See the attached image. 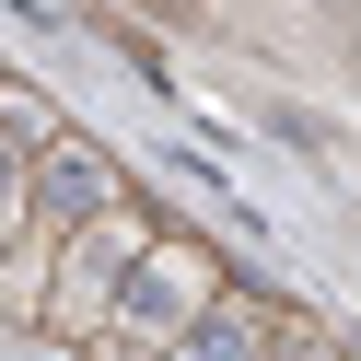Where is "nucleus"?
I'll return each instance as SVG.
<instances>
[{
    "instance_id": "obj_4",
    "label": "nucleus",
    "mask_w": 361,
    "mask_h": 361,
    "mask_svg": "<svg viewBox=\"0 0 361 361\" xmlns=\"http://www.w3.org/2000/svg\"><path fill=\"white\" fill-rule=\"evenodd\" d=\"M280 314H291V303H268V291L221 280V291H210V314H198V326L175 338L164 361H268V350H280Z\"/></svg>"
},
{
    "instance_id": "obj_2",
    "label": "nucleus",
    "mask_w": 361,
    "mask_h": 361,
    "mask_svg": "<svg viewBox=\"0 0 361 361\" xmlns=\"http://www.w3.org/2000/svg\"><path fill=\"white\" fill-rule=\"evenodd\" d=\"M164 233V221L140 210V198H105L94 221H71L59 233V257H47V303H35V326L59 338V350H82V338L105 326V303H117V280H128V257Z\"/></svg>"
},
{
    "instance_id": "obj_6",
    "label": "nucleus",
    "mask_w": 361,
    "mask_h": 361,
    "mask_svg": "<svg viewBox=\"0 0 361 361\" xmlns=\"http://www.w3.org/2000/svg\"><path fill=\"white\" fill-rule=\"evenodd\" d=\"M268 361H350V350H338V326H314V314H280V350Z\"/></svg>"
},
{
    "instance_id": "obj_3",
    "label": "nucleus",
    "mask_w": 361,
    "mask_h": 361,
    "mask_svg": "<svg viewBox=\"0 0 361 361\" xmlns=\"http://www.w3.org/2000/svg\"><path fill=\"white\" fill-rule=\"evenodd\" d=\"M105 198H128V175L105 164V140H82V128H59V140L24 164V221L35 233H71V221H94Z\"/></svg>"
},
{
    "instance_id": "obj_7",
    "label": "nucleus",
    "mask_w": 361,
    "mask_h": 361,
    "mask_svg": "<svg viewBox=\"0 0 361 361\" xmlns=\"http://www.w3.org/2000/svg\"><path fill=\"white\" fill-rule=\"evenodd\" d=\"M24 164H35V152H24V140H0V245L24 233Z\"/></svg>"
},
{
    "instance_id": "obj_5",
    "label": "nucleus",
    "mask_w": 361,
    "mask_h": 361,
    "mask_svg": "<svg viewBox=\"0 0 361 361\" xmlns=\"http://www.w3.org/2000/svg\"><path fill=\"white\" fill-rule=\"evenodd\" d=\"M59 128H71V117H59V105L35 94V82H0V140H24V152H47Z\"/></svg>"
},
{
    "instance_id": "obj_1",
    "label": "nucleus",
    "mask_w": 361,
    "mask_h": 361,
    "mask_svg": "<svg viewBox=\"0 0 361 361\" xmlns=\"http://www.w3.org/2000/svg\"><path fill=\"white\" fill-rule=\"evenodd\" d=\"M221 280H233V268H221V245L164 221V233L128 257V280H117V303H105V326L82 338V361H164L175 338L210 314V291H221Z\"/></svg>"
}]
</instances>
